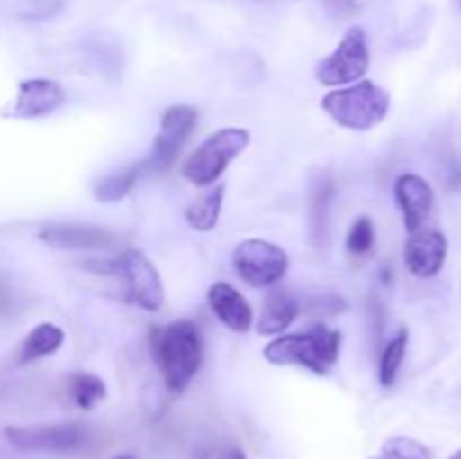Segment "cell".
<instances>
[{"instance_id":"obj_1","label":"cell","mask_w":461,"mask_h":459,"mask_svg":"<svg viewBox=\"0 0 461 459\" xmlns=\"http://www.w3.org/2000/svg\"><path fill=\"white\" fill-rule=\"evenodd\" d=\"M151 354L171 394H183L203 364V333L194 320H176L151 328Z\"/></svg>"},{"instance_id":"obj_2","label":"cell","mask_w":461,"mask_h":459,"mask_svg":"<svg viewBox=\"0 0 461 459\" xmlns=\"http://www.w3.org/2000/svg\"><path fill=\"white\" fill-rule=\"evenodd\" d=\"M342 333L324 324H313L302 333H284L268 342L264 356L273 364H297L318 376H327L340 358Z\"/></svg>"},{"instance_id":"obj_3","label":"cell","mask_w":461,"mask_h":459,"mask_svg":"<svg viewBox=\"0 0 461 459\" xmlns=\"http://www.w3.org/2000/svg\"><path fill=\"white\" fill-rule=\"evenodd\" d=\"M390 93L374 81H356L347 88L331 90L322 97V111L351 130H369L390 112Z\"/></svg>"},{"instance_id":"obj_4","label":"cell","mask_w":461,"mask_h":459,"mask_svg":"<svg viewBox=\"0 0 461 459\" xmlns=\"http://www.w3.org/2000/svg\"><path fill=\"white\" fill-rule=\"evenodd\" d=\"M248 144H250V133L246 129L232 126V129L216 130L185 160V180L196 187H212L232 165L234 158L246 151Z\"/></svg>"},{"instance_id":"obj_5","label":"cell","mask_w":461,"mask_h":459,"mask_svg":"<svg viewBox=\"0 0 461 459\" xmlns=\"http://www.w3.org/2000/svg\"><path fill=\"white\" fill-rule=\"evenodd\" d=\"M232 264L239 277L252 288L275 286L288 273L286 250L264 238H248L239 243L232 252Z\"/></svg>"},{"instance_id":"obj_6","label":"cell","mask_w":461,"mask_h":459,"mask_svg":"<svg viewBox=\"0 0 461 459\" xmlns=\"http://www.w3.org/2000/svg\"><path fill=\"white\" fill-rule=\"evenodd\" d=\"M369 70V45L363 27H349L338 48L315 68V79L322 86H347L363 79Z\"/></svg>"},{"instance_id":"obj_7","label":"cell","mask_w":461,"mask_h":459,"mask_svg":"<svg viewBox=\"0 0 461 459\" xmlns=\"http://www.w3.org/2000/svg\"><path fill=\"white\" fill-rule=\"evenodd\" d=\"M124 282L126 297L131 304L140 306L144 310H160L165 304V288H162V279L158 274L156 266L147 259V255L140 250L122 252L115 261H113V273Z\"/></svg>"},{"instance_id":"obj_8","label":"cell","mask_w":461,"mask_h":459,"mask_svg":"<svg viewBox=\"0 0 461 459\" xmlns=\"http://www.w3.org/2000/svg\"><path fill=\"white\" fill-rule=\"evenodd\" d=\"M196 120L198 112L192 106L180 104V106L167 108L160 120V133L153 140L149 158L142 162V171H153V174L158 171L160 174V171L169 169L178 158L180 148L185 147L187 138L196 129Z\"/></svg>"},{"instance_id":"obj_9","label":"cell","mask_w":461,"mask_h":459,"mask_svg":"<svg viewBox=\"0 0 461 459\" xmlns=\"http://www.w3.org/2000/svg\"><path fill=\"white\" fill-rule=\"evenodd\" d=\"M5 439L16 450L25 453H63L86 441V432L79 423H59V426H9L5 428Z\"/></svg>"},{"instance_id":"obj_10","label":"cell","mask_w":461,"mask_h":459,"mask_svg":"<svg viewBox=\"0 0 461 459\" xmlns=\"http://www.w3.org/2000/svg\"><path fill=\"white\" fill-rule=\"evenodd\" d=\"M448 256V238L439 230H417L408 237L403 261L410 273L419 279H430L441 273Z\"/></svg>"},{"instance_id":"obj_11","label":"cell","mask_w":461,"mask_h":459,"mask_svg":"<svg viewBox=\"0 0 461 459\" xmlns=\"http://www.w3.org/2000/svg\"><path fill=\"white\" fill-rule=\"evenodd\" d=\"M39 238L57 250H108L120 241L111 230L84 223H48L39 230Z\"/></svg>"},{"instance_id":"obj_12","label":"cell","mask_w":461,"mask_h":459,"mask_svg":"<svg viewBox=\"0 0 461 459\" xmlns=\"http://www.w3.org/2000/svg\"><path fill=\"white\" fill-rule=\"evenodd\" d=\"M394 196L403 214L408 234L426 228L435 210V192L430 183L419 174H401L394 183Z\"/></svg>"},{"instance_id":"obj_13","label":"cell","mask_w":461,"mask_h":459,"mask_svg":"<svg viewBox=\"0 0 461 459\" xmlns=\"http://www.w3.org/2000/svg\"><path fill=\"white\" fill-rule=\"evenodd\" d=\"M66 102L61 84L52 79H25L18 84L16 99L5 115L14 120H39Z\"/></svg>"},{"instance_id":"obj_14","label":"cell","mask_w":461,"mask_h":459,"mask_svg":"<svg viewBox=\"0 0 461 459\" xmlns=\"http://www.w3.org/2000/svg\"><path fill=\"white\" fill-rule=\"evenodd\" d=\"M207 304L214 310L216 318L234 333L250 331L252 322V306L248 304L246 297L228 282H216L207 291Z\"/></svg>"},{"instance_id":"obj_15","label":"cell","mask_w":461,"mask_h":459,"mask_svg":"<svg viewBox=\"0 0 461 459\" xmlns=\"http://www.w3.org/2000/svg\"><path fill=\"white\" fill-rule=\"evenodd\" d=\"M300 313V302L286 291H273L264 300L259 320H257V331L261 336H279L293 324V320Z\"/></svg>"},{"instance_id":"obj_16","label":"cell","mask_w":461,"mask_h":459,"mask_svg":"<svg viewBox=\"0 0 461 459\" xmlns=\"http://www.w3.org/2000/svg\"><path fill=\"white\" fill-rule=\"evenodd\" d=\"M63 338H66V333H63V328H59L57 324H39V327L32 328L25 336V340H23L18 363L27 364L34 363V360L39 358H45V356L57 354L63 345Z\"/></svg>"},{"instance_id":"obj_17","label":"cell","mask_w":461,"mask_h":459,"mask_svg":"<svg viewBox=\"0 0 461 459\" xmlns=\"http://www.w3.org/2000/svg\"><path fill=\"white\" fill-rule=\"evenodd\" d=\"M223 196H225V184H216V187L207 189L201 196L194 198L187 205L185 212V219H187L189 228H194L196 232H210L216 228L221 216V207H223Z\"/></svg>"},{"instance_id":"obj_18","label":"cell","mask_w":461,"mask_h":459,"mask_svg":"<svg viewBox=\"0 0 461 459\" xmlns=\"http://www.w3.org/2000/svg\"><path fill=\"white\" fill-rule=\"evenodd\" d=\"M408 328H399L392 336V340L385 345V349H383L381 364H378V381H381L383 387H392L396 382V378H399L401 364H403L405 351H408Z\"/></svg>"},{"instance_id":"obj_19","label":"cell","mask_w":461,"mask_h":459,"mask_svg":"<svg viewBox=\"0 0 461 459\" xmlns=\"http://www.w3.org/2000/svg\"><path fill=\"white\" fill-rule=\"evenodd\" d=\"M68 392L77 408L93 410L99 400L106 399V382L95 374L75 372L68 378Z\"/></svg>"},{"instance_id":"obj_20","label":"cell","mask_w":461,"mask_h":459,"mask_svg":"<svg viewBox=\"0 0 461 459\" xmlns=\"http://www.w3.org/2000/svg\"><path fill=\"white\" fill-rule=\"evenodd\" d=\"M140 174H142V165H133L124 171H117V174L106 176L102 183L95 189V198L99 202H117L122 198H126L131 194V189L138 183Z\"/></svg>"},{"instance_id":"obj_21","label":"cell","mask_w":461,"mask_h":459,"mask_svg":"<svg viewBox=\"0 0 461 459\" xmlns=\"http://www.w3.org/2000/svg\"><path fill=\"white\" fill-rule=\"evenodd\" d=\"M372 459H432V450L414 436L396 435L383 441L381 450Z\"/></svg>"},{"instance_id":"obj_22","label":"cell","mask_w":461,"mask_h":459,"mask_svg":"<svg viewBox=\"0 0 461 459\" xmlns=\"http://www.w3.org/2000/svg\"><path fill=\"white\" fill-rule=\"evenodd\" d=\"M374 243H376V230H374L372 219L360 216L347 234V250L351 255H367V252H372Z\"/></svg>"},{"instance_id":"obj_23","label":"cell","mask_w":461,"mask_h":459,"mask_svg":"<svg viewBox=\"0 0 461 459\" xmlns=\"http://www.w3.org/2000/svg\"><path fill=\"white\" fill-rule=\"evenodd\" d=\"M201 459H248L239 446H214L207 453L201 454Z\"/></svg>"},{"instance_id":"obj_24","label":"cell","mask_w":461,"mask_h":459,"mask_svg":"<svg viewBox=\"0 0 461 459\" xmlns=\"http://www.w3.org/2000/svg\"><path fill=\"white\" fill-rule=\"evenodd\" d=\"M450 187H455V189H461V171L457 176H453V183H450Z\"/></svg>"},{"instance_id":"obj_25","label":"cell","mask_w":461,"mask_h":459,"mask_svg":"<svg viewBox=\"0 0 461 459\" xmlns=\"http://www.w3.org/2000/svg\"><path fill=\"white\" fill-rule=\"evenodd\" d=\"M448 459H461V448L457 450V453H453V454H450Z\"/></svg>"},{"instance_id":"obj_26","label":"cell","mask_w":461,"mask_h":459,"mask_svg":"<svg viewBox=\"0 0 461 459\" xmlns=\"http://www.w3.org/2000/svg\"><path fill=\"white\" fill-rule=\"evenodd\" d=\"M115 459H133V457H129V454H122V457H115Z\"/></svg>"}]
</instances>
